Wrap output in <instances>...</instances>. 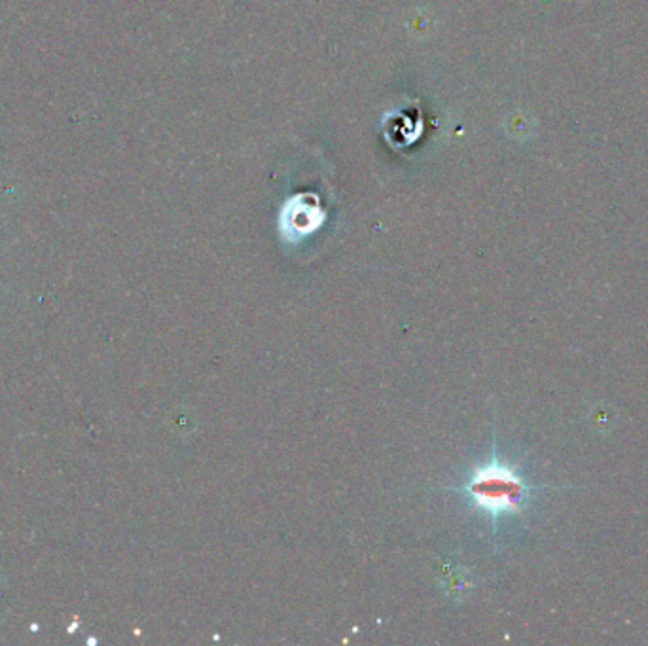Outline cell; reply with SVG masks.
Masks as SVG:
<instances>
[{
	"mask_svg": "<svg viewBox=\"0 0 648 646\" xmlns=\"http://www.w3.org/2000/svg\"><path fill=\"white\" fill-rule=\"evenodd\" d=\"M542 486H531L518 476L510 466L499 461L497 451H493L491 463L474 472L472 479L463 487V493L470 497L478 508L485 510L497 519L504 514L519 512L525 504L527 497L533 489Z\"/></svg>",
	"mask_w": 648,
	"mask_h": 646,
	"instance_id": "1",
	"label": "cell"
}]
</instances>
